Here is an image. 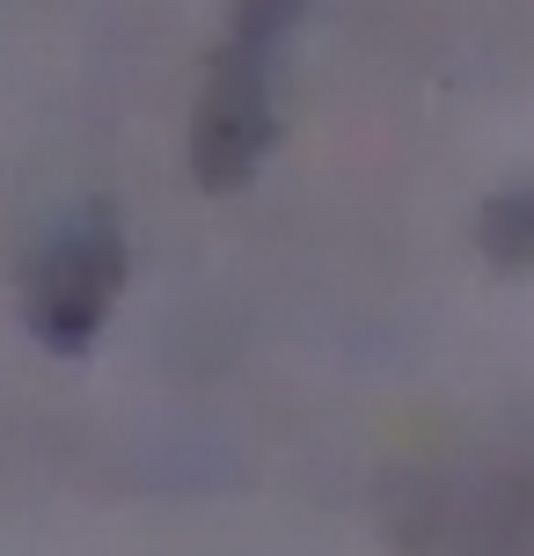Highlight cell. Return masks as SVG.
<instances>
[{
  "instance_id": "cell-1",
  "label": "cell",
  "mask_w": 534,
  "mask_h": 556,
  "mask_svg": "<svg viewBox=\"0 0 534 556\" xmlns=\"http://www.w3.org/2000/svg\"><path fill=\"white\" fill-rule=\"evenodd\" d=\"M308 15V0H234L213 52V81H205V111L191 139V176L205 191H242L264 154L279 147V59L293 29Z\"/></svg>"
},
{
  "instance_id": "cell-2",
  "label": "cell",
  "mask_w": 534,
  "mask_h": 556,
  "mask_svg": "<svg viewBox=\"0 0 534 556\" xmlns=\"http://www.w3.org/2000/svg\"><path fill=\"white\" fill-rule=\"evenodd\" d=\"M125 271H132V250H125V227L103 198L81 205L74 220H59V235L29 264V293H23L37 344L59 352V359L88 352L111 323L117 293H125Z\"/></svg>"
},
{
  "instance_id": "cell-3",
  "label": "cell",
  "mask_w": 534,
  "mask_h": 556,
  "mask_svg": "<svg viewBox=\"0 0 534 556\" xmlns=\"http://www.w3.org/2000/svg\"><path fill=\"white\" fill-rule=\"evenodd\" d=\"M476 250L498 271H534V184H512L476 213Z\"/></svg>"
}]
</instances>
